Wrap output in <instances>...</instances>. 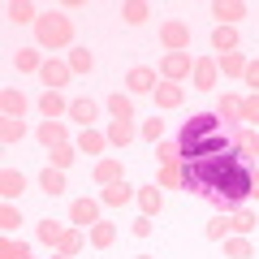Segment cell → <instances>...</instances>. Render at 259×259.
<instances>
[{
  "label": "cell",
  "mask_w": 259,
  "mask_h": 259,
  "mask_svg": "<svg viewBox=\"0 0 259 259\" xmlns=\"http://www.w3.org/2000/svg\"><path fill=\"white\" fill-rule=\"evenodd\" d=\"M186 186L194 194L212 199L225 212H238L250 194H255V173L246 168V156L238 147H229V151H216V156L186 160Z\"/></svg>",
  "instance_id": "6da1fadb"
},
{
  "label": "cell",
  "mask_w": 259,
  "mask_h": 259,
  "mask_svg": "<svg viewBox=\"0 0 259 259\" xmlns=\"http://www.w3.org/2000/svg\"><path fill=\"white\" fill-rule=\"evenodd\" d=\"M35 39H39V48H69L74 44V22L65 18V13H39V22H35Z\"/></svg>",
  "instance_id": "7a4b0ae2"
},
{
  "label": "cell",
  "mask_w": 259,
  "mask_h": 259,
  "mask_svg": "<svg viewBox=\"0 0 259 259\" xmlns=\"http://www.w3.org/2000/svg\"><path fill=\"white\" fill-rule=\"evenodd\" d=\"M212 134H221V117H216V112H199V117H190L182 125V160H186V151L194 147V143H203V139H212Z\"/></svg>",
  "instance_id": "3957f363"
},
{
  "label": "cell",
  "mask_w": 259,
  "mask_h": 259,
  "mask_svg": "<svg viewBox=\"0 0 259 259\" xmlns=\"http://www.w3.org/2000/svg\"><path fill=\"white\" fill-rule=\"evenodd\" d=\"M160 74H164V82H182V78H190V74H194L190 52H164V61H160Z\"/></svg>",
  "instance_id": "277c9868"
},
{
  "label": "cell",
  "mask_w": 259,
  "mask_h": 259,
  "mask_svg": "<svg viewBox=\"0 0 259 259\" xmlns=\"http://www.w3.org/2000/svg\"><path fill=\"white\" fill-rule=\"evenodd\" d=\"M160 44H164L168 52H186V48H190V26H186V22H164V26H160Z\"/></svg>",
  "instance_id": "5b68a950"
},
{
  "label": "cell",
  "mask_w": 259,
  "mask_h": 259,
  "mask_svg": "<svg viewBox=\"0 0 259 259\" xmlns=\"http://www.w3.org/2000/svg\"><path fill=\"white\" fill-rule=\"evenodd\" d=\"M125 87H130V95H147V91H156V69H147V65H134L125 74Z\"/></svg>",
  "instance_id": "8992f818"
},
{
  "label": "cell",
  "mask_w": 259,
  "mask_h": 259,
  "mask_svg": "<svg viewBox=\"0 0 259 259\" xmlns=\"http://www.w3.org/2000/svg\"><path fill=\"white\" fill-rule=\"evenodd\" d=\"M69 221H74L78 229H91V225H100V203H95V199H74V207H69Z\"/></svg>",
  "instance_id": "52a82bcc"
},
{
  "label": "cell",
  "mask_w": 259,
  "mask_h": 259,
  "mask_svg": "<svg viewBox=\"0 0 259 259\" xmlns=\"http://www.w3.org/2000/svg\"><path fill=\"white\" fill-rule=\"evenodd\" d=\"M216 74H221V65L212 61V56H199V61H194V91H212L216 87Z\"/></svg>",
  "instance_id": "ba28073f"
},
{
  "label": "cell",
  "mask_w": 259,
  "mask_h": 259,
  "mask_svg": "<svg viewBox=\"0 0 259 259\" xmlns=\"http://www.w3.org/2000/svg\"><path fill=\"white\" fill-rule=\"evenodd\" d=\"M69 74H74V69H69L65 61H44V69H39V78H44L48 91H61V87L69 82Z\"/></svg>",
  "instance_id": "9c48e42d"
},
{
  "label": "cell",
  "mask_w": 259,
  "mask_h": 259,
  "mask_svg": "<svg viewBox=\"0 0 259 259\" xmlns=\"http://www.w3.org/2000/svg\"><path fill=\"white\" fill-rule=\"evenodd\" d=\"M0 112H5V121H22V112H26V95H22L18 87L0 91Z\"/></svg>",
  "instance_id": "30bf717a"
},
{
  "label": "cell",
  "mask_w": 259,
  "mask_h": 259,
  "mask_svg": "<svg viewBox=\"0 0 259 259\" xmlns=\"http://www.w3.org/2000/svg\"><path fill=\"white\" fill-rule=\"evenodd\" d=\"M151 95H156V104H160V108H182V100H186L182 82H160Z\"/></svg>",
  "instance_id": "8fae6325"
},
{
  "label": "cell",
  "mask_w": 259,
  "mask_h": 259,
  "mask_svg": "<svg viewBox=\"0 0 259 259\" xmlns=\"http://www.w3.org/2000/svg\"><path fill=\"white\" fill-rule=\"evenodd\" d=\"M95 182H100V186H117V182H125V168H121V160H100V164H95Z\"/></svg>",
  "instance_id": "7c38bea8"
},
{
  "label": "cell",
  "mask_w": 259,
  "mask_h": 259,
  "mask_svg": "<svg viewBox=\"0 0 259 259\" xmlns=\"http://www.w3.org/2000/svg\"><path fill=\"white\" fill-rule=\"evenodd\" d=\"M39 108H44L48 121H56L61 112H69V100H65L61 91H44V95H39Z\"/></svg>",
  "instance_id": "4fadbf2b"
},
{
  "label": "cell",
  "mask_w": 259,
  "mask_h": 259,
  "mask_svg": "<svg viewBox=\"0 0 259 259\" xmlns=\"http://www.w3.org/2000/svg\"><path fill=\"white\" fill-rule=\"evenodd\" d=\"M130 199H134V186H130V182L104 186V194H100V203H108V207H121V203H130Z\"/></svg>",
  "instance_id": "5bb4252c"
},
{
  "label": "cell",
  "mask_w": 259,
  "mask_h": 259,
  "mask_svg": "<svg viewBox=\"0 0 259 259\" xmlns=\"http://www.w3.org/2000/svg\"><path fill=\"white\" fill-rule=\"evenodd\" d=\"M139 207H143V216H156L160 207H164V190H160V186H143L139 190Z\"/></svg>",
  "instance_id": "9a60e30c"
},
{
  "label": "cell",
  "mask_w": 259,
  "mask_h": 259,
  "mask_svg": "<svg viewBox=\"0 0 259 259\" xmlns=\"http://www.w3.org/2000/svg\"><path fill=\"white\" fill-rule=\"evenodd\" d=\"M95 112H100V104H95V100H69V117L82 121V130H91Z\"/></svg>",
  "instance_id": "2e32d148"
},
{
  "label": "cell",
  "mask_w": 259,
  "mask_h": 259,
  "mask_svg": "<svg viewBox=\"0 0 259 259\" xmlns=\"http://www.w3.org/2000/svg\"><path fill=\"white\" fill-rule=\"evenodd\" d=\"M104 147H108V134H100V130H82L78 134V151H87V156H100Z\"/></svg>",
  "instance_id": "e0dca14e"
},
{
  "label": "cell",
  "mask_w": 259,
  "mask_h": 259,
  "mask_svg": "<svg viewBox=\"0 0 259 259\" xmlns=\"http://www.w3.org/2000/svg\"><path fill=\"white\" fill-rule=\"evenodd\" d=\"M212 18H221V26H233L238 18H246V5H238V0H229V5H212Z\"/></svg>",
  "instance_id": "ac0fdd59"
},
{
  "label": "cell",
  "mask_w": 259,
  "mask_h": 259,
  "mask_svg": "<svg viewBox=\"0 0 259 259\" xmlns=\"http://www.w3.org/2000/svg\"><path fill=\"white\" fill-rule=\"evenodd\" d=\"M82 242H87V229H65L61 242H56V255H78Z\"/></svg>",
  "instance_id": "d6986e66"
},
{
  "label": "cell",
  "mask_w": 259,
  "mask_h": 259,
  "mask_svg": "<svg viewBox=\"0 0 259 259\" xmlns=\"http://www.w3.org/2000/svg\"><path fill=\"white\" fill-rule=\"evenodd\" d=\"M216 65H221V69H225V78H242V74H246V56H242V52H221V61H216Z\"/></svg>",
  "instance_id": "ffe728a7"
},
{
  "label": "cell",
  "mask_w": 259,
  "mask_h": 259,
  "mask_svg": "<svg viewBox=\"0 0 259 259\" xmlns=\"http://www.w3.org/2000/svg\"><path fill=\"white\" fill-rule=\"evenodd\" d=\"M39 190L52 194V199L65 194V173H61V168H44V173H39Z\"/></svg>",
  "instance_id": "44dd1931"
},
{
  "label": "cell",
  "mask_w": 259,
  "mask_h": 259,
  "mask_svg": "<svg viewBox=\"0 0 259 259\" xmlns=\"http://www.w3.org/2000/svg\"><path fill=\"white\" fill-rule=\"evenodd\" d=\"M255 225H259V221H255V212H250V207H238V212H229V229L238 233V238H246Z\"/></svg>",
  "instance_id": "7402d4cb"
},
{
  "label": "cell",
  "mask_w": 259,
  "mask_h": 259,
  "mask_svg": "<svg viewBox=\"0 0 259 259\" xmlns=\"http://www.w3.org/2000/svg\"><path fill=\"white\" fill-rule=\"evenodd\" d=\"M13 61H18L22 74H39V69H44V56H39V48H18V56H13Z\"/></svg>",
  "instance_id": "603a6c76"
},
{
  "label": "cell",
  "mask_w": 259,
  "mask_h": 259,
  "mask_svg": "<svg viewBox=\"0 0 259 259\" xmlns=\"http://www.w3.org/2000/svg\"><path fill=\"white\" fill-rule=\"evenodd\" d=\"M22 190H26V177L13 173V168H5V173H0V194H5V199H18Z\"/></svg>",
  "instance_id": "cb8c5ba5"
},
{
  "label": "cell",
  "mask_w": 259,
  "mask_h": 259,
  "mask_svg": "<svg viewBox=\"0 0 259 259\" xmlns=\"http://www.w3.org/2000/svg\"><path fill=\"white\" fill-rule=\"evenodd\" d=\"M39 143H44V147H61L65 143V125L61 121H44V125H39Z\"/></svg>",
  "instance_id": "d4e9b609"
},
{
  "label": "cell",
  "mask_w": 259,
  "mask_h": 259,
  "mask_svg": "<svg viewBox=\"0 0 259 259\" xmlns=\"http://www.w3.org/2000/svg\"><path fill=\"white\" fill-rule=\"evenodd\" d=\"M212 48L216 52H233V48H238V30L233 26H216L212 30Z\"/></svg>",
  "instance_id": "484cf974"
},
{
  "label": "cell",
  "mask_w": 259,
  "mask_h": 259,
  "mask_svg": "<svg viewBox=\"0 0 259 259\" xmlns=\"http://www.w3.org/2000/svg\"><path fill=\"white\" fill-rule=\"evenodd\" d=\"M108 112H112V121H130L134 117V104H130V95H108Z\"/></svg>",
  "instance_id": "4316f807"
},
{
  "label": "cell",
  "mask_w": 259,
  "mask_h": 259,
  "mask_svg": "<svg viewBox=\"0 0 259 259\" xmlns=\"http://www.w3.org/2000/svg\"><path fill=\"white\" fill-rule=\"evenodd\" d=\"M173 186H186V164H164L160 168V190H173Z\"/></svg>",
  "instance_id": "83f0119b"
},
{
  "label": "cell",
  "mask_w": 259,
  "mask_h": 259,
  "mask_svg": "<svg viewBox=\"0 0 259 259\" xmlns=\"http://www.w3.org/2000/svg\"><path fill=\"white\" fill-rule=\"evenodd\" d=\"M233 147H238L242 156H255L259 151V130H238V134H233Z\"/></svg>",
  "instance_id": "f1b7e54d"
},
{
  "label": "cell",
  "mask_w": 259,
  "mask_h": 259,
  "mask_svg": "<svg viewBox=\"0 0 259 259\" xmlns=\"http://www.w3.org/2000/svg\"><path fill=\"white\" fill-rule=\"evenodd\" d=\"M216 117H225V121H242V100H238V95H221V104H216Z\"/></svg>",
  "instance_id": "f546056e"
},
{
  "label": "cell",
  "mask_w": 259,
  "mask_h": 259,
  "mask_svg": "<svg viewBox=\"0 0 259 259\" xmlns=\"http://www.w3.org/2000/svg\"><path fill=\"white\" fill-rule=\"evenodd\" d=\"M112 238H117V225H108V221H100V225H91V246H112Z\"/></svg>",
  "instance_id": "4dcf8cb0"
},
{
  "label": "cell",
  "mask_w": 259,
  "mask_h": 259,
  "mask_svg": "<svg viewBox=\"0 0 259 259\" xmlns=\"http://www.w3.org/2000/svg\"><path fill=\"white\" fill-rule=\"evenodd\" d=\"M121 18H125L130 26H143V22L151 18V9H147V5H143V0H130L125 9H121Z\"/></svg>",
  "instance_id": "1f68e13d"
},
{
  "label": "cell",
  "mask_w": 259,
  "mask_h": 259,
  "mask_svg": "<svg viewBox=\"0 0 259 259\" xmlns=\"http://www.w3.org/2000/svg\"><path fill=\"white\" fill-rule=\"evenodd\" d=\"M69 69H74V74H91V69H95V56L87 52V48H74V52H69Z\"/></svg>",
  "instance_id": "d6a6232c"
},
{
  "label": "cell",
  "mask_w": 259,
  "mask_h": 259,
  "mask_svg": "<svg viewBox=\"0 0 259 259\" xmlns=\"http://www.w3.org/2000/svg\"><path fill=\"white\" fill-rule=\"evenodd\" d=\"M225 255H229V259H250L255 246H250V238H229V242H225Z\"/></svg>",
  "instance_id": "836d02e7"
},
{
  "label": "cell",
  "mask_w": 259,
  "mask_h": 259,
  "mask_svg": "<svg viewBox=\"0 0 259 259\" xmlns=\"http://www.w3.org/2000/svg\"><path fill=\"white\" fill-rule=\"evenodd\" d=\"M130 139H134V125H130V121H112V125H108V143H117V147H125Z\"/></svg>",
  "instance_id": "e575fe53"
},
{
  "label": "cell",
  "mask_w": 259,
  "mask_h": 259,
  "mask_svg": "<svg viewBox=\"0 0 259 259\" xmlns=\"http://www.w3.org/2000/svg\"><path fill=\"white\" fill-rule=\"evenodd\" d=\"M61 221H52V216H48L44 225H39V242H48V246H56V242H61Z\"/></svg>",
  "instance_id": "d590c367"
},
{
  "label": "cell",
  "mask_w": 259,
  "mask_h": 259,
  "mask_svg": "<svg viewBox=\"0 0 259 259\" xmlns=\"http://www.w3.org/2000/svg\"><path fill=\"white\" fill-rule=\"evenodd\" d=\"M0 255H5V259H30V246H26V242L5 238V242H0Z\"/></svg>",
  "instance_id": "8d00e7d4"
},
{
  "label": "cell",
  "mask_w": 259,
  "mask_h": 259,
  "mask_svg": "<svg viewBox=\"0 0 259 259\" xmlns=\"http://www.w3.org/2000/svg\"><path fill=\"white\" fill-rule=\"evenodd\" d=\"M9 22H39V13H35V5H26V0H22V5H9Z\"/></svg>",
  "instance_id": "74e56055"
},
{
  "label": "cell",
  "mask_w": 259,
  "mask_h": 259,
  "mask_svg": "<svg viewBox=\"0 0 259 259\" xmlns=\"http://www.w3.org/2000/svg\"><path fill=\"white\" fill-rule=\"evenodd\" d=\"M69 164H74V147H69V143H61V147H52V168H61V173H65Z\"/></svg>",
  "instance_id": "f35d334b"
},
{
  "label": "cell",
  "mask_w": 259,
  "mask_h": 259,
  "mask_svg": "<svg viewBox=\"0 0 259 259\" xmlns=\"http://www.w3.org/2000/svg\"><path fill=\"white\" fill-rule=\"evenodd\" d=\"M203 233H207V238H212V242H221L225 233H233V229H229V216H212V221H207V229H203Z\"/></svg>",
  "instance_id": "ab89813d"
},
{
  "label": "cell",
  "mask_w": 259,
  "mask_h": 259,
  "mask_svg": "<svg viewBox=\"0 0 259 259\" xmlns=\"http://www.w3.org/2000/svg\"><path fill=\"white\" fill-rule=\"evenodd\" d=\"M0 139L5 143H22L26 139V125H22V121H5V125H0Z\"/></svg>",
  "instance_id": "60d3db41"
},
{
  "label": "cell",
  "mask_w": 259,
  "mask_h": 259,
  "mask_svg": "<svg viewBox=\"0 0 259 259\" xmlns=\"http://www.w3.org/2000/svg\"><path fill=\"white\" fill-rule=\"evenodd\" d=\"M156 156H160V164H177L182 160V143H160Z\"/></svg>",
  "instance_id": "b9f144b4"
},
{
  "label": "cell",
  "mask_w": 259,
  "mask_h": 259,
  "mask_svg": "<svg viewBox=\"0 0 259 259\" xmlns=\"http://www.w3.org/2000/svg\"><path fill=\"white\" fill-rule=\"evenodd\" d=\"M18 225H22V212H18L13 203H5V212H0V229H5V233H13Z\"/></svg>",
  "instance_id": "7bdbcfd3"
},
{
  "label": "cell",
  "mask_w": 259,
  "mask_h": 259,
  "mask_svg": "<svg viewBox=\"0 0 259 259\" xmlns=\"http://www.w3.org/2000/svg\"><path fill=\"white\" fill-rule=\"evenodd\" d=\"M242 121L246 125H259V95H246L242 100Z\"/></svg>",
  "instance_id": "ee69618b"
},
{
  "label": "cell",
  "mask_w": 259,
  "mask_h": 259,
  "mask_svg": "<svg viewBox=\"0 0 259 259\" xmlns=\"http://www.w3.org/2000/svg\"><path fill=\"white\" fill-rule=\"evenodd\" d=\"M143 139H147V143H160V139H164V121H160V117L143 121Z\"/></svg>",
  "instance_id": "f6af8a7d"
},
{
  "label": "cell",
  "mask_w": 259,
  "mask_h": 259,
  "mask_svg": "<svg viewBox=\"0 0 259 259\" xmlns=\"http://www.w3.org/2000/svg\"><path fill=\"white\" fill-rule=\"evenodd\" d=\"M242 78H246V87H255V95H259V61H250Z\"/></svg>",
  "instance_id": "bcb514c9"
},
{
  "label": "cell",
  "mask_w": 259,
  "mask_h": 259,
  "mask_svg": "<svg viewBox=\"0 0 259 259\" xmlns=\"http://www.w3.org/2000/svg\"><path fill=\"white\" fill-rule=\"evenodd\" d=\"M151 233V216H139V221H134V238H147Z\"/></svg>",
  "instance_id": "7dc6e473"
},
{
  "label": "cell",
  "mask_w": 259,
  "mask_h": 259,
  "mask_svg": "<svg viewBox=\"0 0 259 259\" xmlns=\"http://www.w3.org/2000/svg\"><path fill=\"white\" fill-rule=\"evenodd\" d=\"M52 259H74V255H52Z\"/></svg>",
  "instance_id": "c3c4849f"
},
{
  "label": "cell",
  "mask_w": 259,
  "mask_h": 259,
  "mask_svg": "<svg viewBox=\"0 0 259 259\" xmlns=\"http://www.w3.org/2000/svg\"><path fill=\"white\" fill-rule=\"evenodd\" d=\"M255 194H259V177H255Z\"/></svg>",
  "instance_id": "681fc988"
},
{
  "label": "cell",
  "mask_w": 259,
  "mask_h": 259,
  "mask_svg": "<svg viewBox=\"0 0 259 259\" xmlns=\"http://www.w3.org/2000/svg\"><path fill=\"white\" fill-rule=\"evenodd\" d=\"M139 259H151V255H139Z\"/></svg>",
  "instance_id": "f907efd6"
},
{
  "label": "cell",
  "mask_w": 259,
  "mask_h": 259,
  "mask_svg": "<svg viewBox=\"0 0 259 259\" xmlns=\"http://www.w3.org/2000/svg\"><path fill=\"white\" fill-rule=\"evenodd\" d=\"M255 160H259V151H255Z\"/></svg>",
  "instance_id": "816d5d0a"
}]
</instances>
